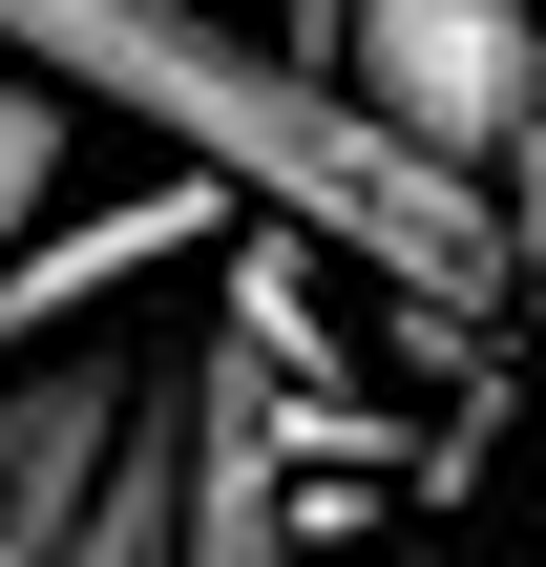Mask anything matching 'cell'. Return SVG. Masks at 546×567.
Returning a JSON list of instances; mask_svg holds the SVG:
<instances>
[{
  "label": "cell",
  "mask_w": 546,
  "mask_h": 567,
  "mask_svg": "<svg viewBox=\"0 0 546 567\" xmlns=\"http://www.w3.org/2000/svg\"><path fill=\"white\" fill-rule=\"evenodd\" d=\"M168 505H189V358H147V400H126V442H105L63 567H168Z\"/></svg>",
  "instance_id": "5"
},
{
  "label": "cell",
  "mask_w": 546,
  "mask_h": 567,
  "mask_svg": "<svg viewBox=\"0 0 546 567\" xmlns=\"http://www.w3.org/2000/svg\"><path fill=\"white\" fill-rule=\"evenodd\" d=\"M231 210H253V189H231V168H189V147H168V189H63V210L0 252V358L84 337V316H105V295H147V274H189Z\"/></svg>",
  "instance_id": "3"
},
{
  "label": "cell",
  "mask_w": 546,
  "mask_h": 567,
  "mask_svg": "<svg viewBox=\"0 0 546 567\" xmlns=\"http://www.w3.org/2000/svg\"><path fill=\"white\" fill-rule=\"evenodd\" d=\"M526 168H546V105H526Z\"/></svg>",
  "instance_id": "7"
},
{
  "label": "cell",
  "mask_w": 546,
  "mask_h": 567,
  "mask_svg": "<svg viewBox=\"0 0 546 567\" xmlns=\"http://www.w3.org/2000/svg\"><path fill=\"white\" fill-rule=\"evenodd\" d=\"M0 63L126 105V126L189 147V168H231L253 210H295L316 252H358L379 295H463V316L526 295L484 168H442L421 126H379L316 42H274V21H231V0H0Z\"/></svg>",
  "instance_id": "1"
},
{
  "label": "cell",
  "mask_w": 546,
  "mask_h": 567,
  "mask_svg": "<svg viewBox=\"0 0 546 567\" xmlns=\"http://www.w3.org/2000/svg\"><path fill=\"white\" fill-rule=\"evenodd\" d=\"M295 42H337V84H358L379 126H421L442 168H526L546 0H295Z\"/></svg>",
  "instance_id": "2"
},
{
  "label": "cell",
  "mask_w": 546,
  "mask_h": 567,
  "mask_svg": "<svg viewBox=\"0 0 546 567\" xmlns=\"http://www.w3.org/2000/svg\"><path fill=\"white\" fill-rule=\"evenodd\" d=\"M84 189V84H42V63H0V252L42 231Z\"/></svg>",
  "instance_id": "6"
},
{
  "label": "cell",
  "mask_w": 546,
  "mask_h": 567,
  "mask_svg": "<svg viewBox=\"0 0 546 567\" xmlns=\"http://www.w3.org/2000/svg\"><path fill=\"white\" fill-rule=\"evenodd\" d=\"M168 567H295V442H274V358L253 337H189V505Z\"/></svg>",
  "instance_id": "4"
}]
</instances>
